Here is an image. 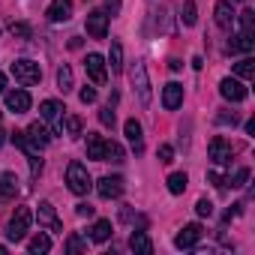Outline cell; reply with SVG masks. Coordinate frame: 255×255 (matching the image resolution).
Masks as SVG:
<instances>
[{"label": "cell", "mask_w": 255, "mask_h": 255, "mask_svg": "<svg viewBox=\"0 0 255 255\" xmlns=\"http://www.w3.org/2000/svg\"><path fill=\"white\" fill-rule=\"evenodd\" d=\"M66 186H69L75 195H87V192H90L93 180H90V174H87V168H84L81 162H69V165H66Z\"/></svg>", "instance_id": "1"}, {"label": "cell", "mask_w": 255, "mask_h": 255, "mask_svg": "<svg viewBox=\"0 0 255 255\" xmlns=\"http://www.w3.org/2000/svg\"><path fill=\"white\" fill-rule=\"evenodd\" d=\"M129 81H132V87H135V93H138V102L147 108V105H150V78H147V66H144L141 60L132 63V69H129Z\"/></svg>", "instance_id": "2"}, {"label": "cell", "mask_w": 255, "mask_h": 255, "mask_svg": "<svg viewBox=\"0 0 255 255\" xmlns=\"http://www.w3.org/2000/svg\"><path fill=\"white\" fill-rule=\"evenodd\" d=\"M30 222H33V213H30V207H15V213H12V219H9V225H6V237L9 240H24V234H27V228H30Z\"/></svg>", "instance_id": "3"}, {"label": "cell", "mask_w": 255, "mask_h": 255, "mask_svg": "<svg viewBox=\"0 0 255 255\" xmlns=\"http://www.w3.org/2000/svg\"><path fill=\"white\" fill-rule=\"evenodd\" d=\"M12 75H15V81L24 84V87H33V84L42 81V69H39V63H33V60H15V63H12Z\"/></svg>", "instance_id": "4"}, {"label": "cell", "mask_w": 255, "mask_h": 255, "mask_svg": "<svg viewBox=\"0 0 255 255\" xmlns=\"http://www.w3.org/2000/svg\"><path fill=\"white\" fill-rule=\"evenodd\" d=\"M63 102H57V99H45L42 105H39V114H42V120L45 123H51V135H60L63 132Z\"/></svg>", "instance_id": "5"}, {"label": "cell", "mask_w": 255, "mask_h": 255, "mask_svg": "<svg viewBox=\"0 0 255 255\" xmlns=\"http://www.w3.org/2000/svg\"><path fill=\"white\" fill-rule=\"evenodd\" d=\"M207 153H210V162H213V165H228V162H231V156H234V147H231L222 135H216V138L210 141Z\"/></svg>", "instance_id": "6"}, {"label": "cell", "mask_w": 255, "mask_h": 255, "mask_svg": "<svg viewBox=\"0 0 255 255\" xmlns=\"http://www.w3.org/2000/svg\"><path fill=\"white\" fill-rule=\"evenodd\" d=\"M204 237V228L198 225V222H189V225H183L180 231H177V237H174V246L177 249H192L198 240Z\"/></svg>", "instance_id": "7"}, {"label": "cell", "mask_w": 255, "mask_h": 255, "mask_svg": "<svg viewBox=\"0 0 255 255\" xmlns=\"http://www.w3.org/2000/svg\"><path fill=\"white\" fill-rule=\"evenodd\" d=\"M219 93H222L228 102H243V99L249 96V87H246L243 81H237V78H222V81H219Z\"/></svg>", "instance_id": "8"}, {"label": "cell", "mask_w": 255, "mask_h": 255, "mask_svg": "<svg viewBox=\"0 0 255 255\" xmlns=\"http://www.w3.org/2000/svg\"><path fill=\"white\" fill-rule=\"evenodd\" d=\"M36 222H39V228H48V231H63V222L57 219V213H54L51 201H39V207H36Z\"/></svg>", "instance_id": "9"}, {"label": "cell", "mask_w": 255, "mask_h": 255, "mask_svg": "<svg viewBox=\"0 0 255 255\" xmlns=\"http://www.w3.org/2000/svg\"><path fill=\"white\" fill-rule=\"evenodd\" d=\"M87 33L93 39H105L108 36V12L105 9H93L87 15Z\"/></svg>", "instance_id": "10"}, {"label": "cell", "mask_w": 255, "mask_h": 255, "mask_svg": "<svg viewBox=\"0 0 255 255\" xmlns=\"http://www.w3.org/2000/svg\"><path fill=\"white\" fill-rule=\"evenodd\" d=\"M96 192H99L102 198H120V195H123V177H120V174L102 177V180L96 183Z\"/></svg>", "instance_id": "11"}, {"label": "cell", "mask_w": 255, "mask_h": 255, "mask_svg": "<svg viewBox=\"0 0 255 255\" xmlns=\"http://www.w3.org/2000/svg\"><path fill=\"white\" fill-rule=\"evenodd\" d=\"M123 132H126V138H129V144H132L135 153H144V132H141V123L135 117H129V120L123 123Z\"/></svg>", "instance_id": "12"}, {"label": "cell", "mask_w": 255, "mask_h": 255, "mask_svg": "<svg viewBox=\"0 0 255 255\" xmlns=\"http://www.w3.org/2000/svg\"><path fill=\"white\" fill-rule=\"evenodd\" d=\"M84 69H87V75L93 78V84H105L108 72H105V60H102L99 54H87V57H84Z\"/></svg>", "instance_id": "13"}, {"label": "cell", "mask_w": 255, "mask_h": 255, "mask_svg": "<svg viewBox=\"0 0 255 255\" xmlns=\"http://www.w3.org/2000/svg\"><path fill=\"white\" fill-rule=\"evenodd\" d=\"M48 21L60 24V21H69L72 18V0H51V6H48Z\"/></svg>", "instance_id": "14"}, {"label": "cell", "mask_w": 255, "mask_h": 255, "mask_svg": "<svg viewBox=\"0 0 255 255\" xmlns=\"http://www.w3.org/2000/svg\"><path fill=\"white\" fill-rule=\"evenodd\" d=\"M213 15H216V27H222V30H231V24H234V18H237L228 0H216Z\"/></svg>", "instance_id": "15"}, {"label": "cell", "mask_w": 255, "mask_h": 255, "mask_svg": "<svg viewBox=\"0 0 255 255\" xmlns=\"http://www.w3.org/2000/svg\"><path fill=\"white\" fill-rule=\"evenodd\" d=\"M24 135H27V138H30V144H33V147H39V150H45V147H48V141H51V132L45 129L39 120L27 126V132H24Z\"/></svg>", "instance_id": "16"}, {"label": "cell", "mask_w": 255, "mask_h": 255, "mask_svg": "<svg viewBox=\"0 0 255 255\" xmlns=\"http://www.w3.org/2000/svg\"><path fill=\"white\" fill-rule=\"evenodd\" d=\"M162 105H165L168 111L180 108V105H183V84H177V81L165 84V90H162Z\"/></svg>", "instance_id": "17"}, {"label": "cell", "mask_w": 255, "mask_h": 255, "mask_svg": "<svg viewBox=\"0 0 255 255\" xmlns=\"http://www.w3.org/2000/svg\"><path fill=\"white\" fill-rule=\"evenodd\" d=\"M6 108H9L12 114H24V111L30 108V93H27V90H9V93H6Z\"/></svg>", "instance_id": "18"}, {"label": "cell", "mask_w": 255, "mask_h": 255, "mask_svg": "<svg viewBox=\"0 0 255 255\" xmlns=\"http://www.w3.org/2000/svg\"><path fill=\"white\" fill-rule=\"evenodd\" d=\"M87 156L96 162H105V138L96 132H87Z\"/></svg>", "instance_id": "19"}, {"label": "cell", "mask_w": 255, "mask_h": 255, "mask_svg": "<svg viewBox=\"0 0 255 255\" xmlns=\"http://www.w3.org/2000/svg\"><path fill=\"white\" fill-rule=\"evenodd\" d=\"M129 249L138 252V255H150V252H153V243H150V237H147L144 231H132V237H129Z\"/></svg>", "instance_id": "20"}, {"label": "cell", "mask_w": 255, "mask_h": 255, "mask_svg": "<svg viewBox=\"0 0 255 255\" xmlns=\"http://www.w3.org/2000/svg\"><path fill=\"white\" fill-rule=\"evenodd\" d=\"M15 192H18V177L15 174H0V198L3 201H9V198H15Z\"/></svg>", "instance_id": "21"}, {"label": "cell", "mask_w": 255, "mask_h": 255, "mask_svg": "<svg viewBox=\"0 0 255 255\" xmlns=\"http://www.w3.org/2000/svg\"><path fill=\"white\" fill-rule=\"evenodd\" d=\"M252 48H255V39H252L249 33H237L234 39H228V51H231V54H237V51L249 54Z\"/></svg>", "instance_id": "22"}, {"label": "cell", "mask_w": 255, "mask_h": 255, "mask_svg": "<svg viewBox=\"0 0 255 255\" xmlns=\"http://www.w3.org/2000/svg\"><path fill=\"white\" fill-rule=\"evenodd\" d=\"M72 84H75V81H72V66L63 63V66L57 69V90H60V93H69Z\"/></svg>", "instance_id": "23"}, {"label": "cell", "mask_w": 255, "mask_h": 255, "mask_svg": "<svg viewBox=\"0 0 255 255\" xmlns=\"http://www.w3.org/2000/svg\"><path fill=\"white\" fill-rule=\"evenodd\" d=\"M186 183H189V177H186L183 171L168 174V192H171V195H183V192H186Z\"/></svg>", "instance_id": "24"}, {"label": "cell", "mask_w": 255, "mask_h": 255, "mask_svg": "<svg viewBox=\"0 0 255 255\" xmlns=\"http://www.w3.org/2000/svg\"><path fill=\"white\" fill-rule=\"evenodd\" d=\"M111 237V222L108 219H99L93 228H90V240H96V243H105Z\"/></svg>", "instance_id": "25"}, {"label": "cell", "mask_w": 255, "mask_h": 255, "mask_svg": "<svg viewBox=\"0 0 255 255\" xmlns=\"http://www.w3.org/2000/svg\"><path fill=\"white\" fill-rule=\"evenodd\" d=\"M48 249H51V237H48V234H36V237H30V243H27V252H30V255L48 252Z\"/></svg>", "instance_id": "26"}, {"label": "cell", "mask_w": 255, "mask_h": 255, "mask_svg": "<svg viewBox=\"0 0 255 255\" xmlns=\"http://www.w3.org/2000/svg\"><path fill=\"white\" fill-rule=\"evenodd\" d=\"M108 63H111V72H120V69H123V45H120V42H111Z\"/></svg>", "instance_id": "27"}, {"label": "cell", "mask_w": 255, "mask_h": 255, "mask_svg": "<svg viewBox=\"0 0 255 255\" xmlns=\"http://www.w3.org/2000/svg\"><path fill=\"white\" fill-rule=\"evenodd\" d=\"M237 18H240V33H249V36H255V12H252V9H243Z\"/></svg>", "instance_id": "28"}, {"label": "cell", "mask_w": 255, "mask_h": 255, "mask_svg": "<svg viewBox=\"0 0 255 255\" xmlns=\"http://www.w3.org/2000/svg\"><path fill=\"white\" fill-rule=\"evenodd\" d=\"M234 72H237L243 81H249V78L255 75V63H252V57H243L240 63H234Z\"/></svg>", "instance_id": "29"}, {"label": "cell", "mask_w": 255, "mask_h": 255, "mask_svg": "<svg viewBox=\"0 0 255 255\" xmlns=\"http://www.w3.org/2000/svg\"><path fill=\"white\" fill-rule=\"evenodd\" d=\"M105 162H123V147L117 141H105Z\"/></svg>", "instance_id": "30"}, {"label": "cell", "mask_w": 255, "mask_h": 255, "mask_svg": "<svg viewBox=\"0 0 255 255\" xmlns=\"http://www.w3.org/2000/svg\"><path fill=\"white\" fill-rule=\"evenodd\" d=\"M180 18H183V24H186V27H192V24L198 21V9H195V0H186V3H183V15H180Z\"/></svg>", "instance_id": "31"}, {"label": "cell", "mask_w": 255, "mask_h": 255, "mask_svg": "<svg viewBox=\"0 0 255 255\" xmlns=\"http://www.w3.org/2000/svg\"><path fill=\"white\" fill-rule=\"evenodd\" d=\"M66 252H87V240L81 237V234H69V240H66Z\"/></svg>", "instance_id": "32"}, {"label": "cell", "mask_w": 255, "mask_h": 255, "mask_svg": "<svg viewBox=\"0 0 255 255\" xmlns=\"http://www.w3.org/2000/svg\"><path fill=\"white\" fill-rule=\"evenodd\" d=\"M9 30H12V36H18V39H30V24H24V21H12L9 24Z\"/></svg>", "instance_id": "33"}, {"label": "cell", "mask_w": 255, "mask_h": 255, "mask_svg": "<svg viewBox=\"0 0 255 255\" xmlns=\"http://www.w3.org/2000/svg\"><path fill=\"white\" fill-rule=\"evenodd\" d=\"M246 180H249V168H246V165H243V168H237L231 177H225V183H231V186H243Z\"/></svg>", "instance_id": "34"}, {"label": "cell", "mask_w": 255, "mask_h": 255, "mask_svg": "<svg viewBox=\"0 0 255 255\" xmlns=\"http://www.w3.org/2000/svg\"><path fill=\"white\" fill-rule=\"evenodd\" d=\"M66 132H69L72 138L81 135V117H78V114H69V117H66Z\"/></svg>", "instance_id": "35"}, {"label": "cell", "mask_w": 255, "mask_h": 255, "mask_svg": "<svg viewBox=\"0 0 255 255\" xmlns=\"http://www.w3.org/2000/svg\"><path fill=\"white\" fill-rule=\"evenodd\" d=\"M195 213H198V216H213V201H207V198H198V204H195Z\"/></svg>", "instance_id": "36"}, {"label": "cell", "mask_w": 255, "mask_h": 255, "mask_svg": "<svg viewBox=\"0 0 255 255\" xmlns=\"http://www.w3.org/2000/svg\"><path fill=\"white\" fill-rule=\"evenodd\" d=\"M78 99L84 102V105H90V102H96V87H81V93H78Z\"/></svg>", "instance_id": "37"}, {"label": "cell", "mask_w": 255, "mask_h": 255, "mask_svg": "<svg viewBox=\"0 0 255 255\" xmlns=\"http://www.w3.org/2000/svg\"><path fill=\"white\" fill-rule=\"evenodd\" d=\"M99 123H102V126H114V111H111V105L99 108Z\"/></svg>", "instance_id": "38"}, {"label": "cell", "mask_w": 255, "mask_h": 255, "mask_svg": "<svg viewBox=\"0 0 255 255\" xmlns=\"http://www.w3.org/2000/svg\"><path fill=\"white\" fill-rule=\"evenodd\" d=\"M171 159H174V147H171V144H162V147H159V162L168 165Z\"/></svg>", "instance_id": "39"}, {"label": "cell", "mask_w": 255, "mask_h": 255, "mask_svg": "<svg viewBox=\"0 0 255 255\" xmlns=\"http://www.w3.org/2000/svg\"><path fill=\"white\" fill-rule=\"evenodd\" d=\"M207 180H210L216 189H225V186H228V183H225V177H222L219 171H210V174H207Z\"/></svg>", "instance_id": "40"}, {"label": "cell", "mask_w": 255, "mask_h": 255, "mask_svg": "<svg viewBox=\"0 0 255 255\" xmlns=\"http://www.w3.org/2000/svg\"><path fill=\"white\" fill-rule=\"evenodd\" d=\"M216 120H219V123H231V126H237V114H234V111H231V114H219Z\"/></svg>", "instance_id": "41"}, {"label": "cell", "mask_w": 255, "mask_h": 255, "mask_svg": "<svg viewBox=\"0 0 255 255\" xmlns=\"http://www.w3.org/2000/svg\"><path fill=\"white\" fill-rule=\"evenodd\" d=\"M75 213H78V216H93V207H90V204H78Z\"/></svg>", "instance_id": "42"}, {"label": "cell", "mask_w": 255, "mask_h": 255, "mask_svg": "<svg viewBox=\"0 0 255 255\" xmlns=\"http://www.w3.org/2000/svg\"><path fill=\"white\" fill-rule=\"evenodd\" d=\"M168 69H171V72H180V69H183V63H180V60H168Z\"/></svg>", "instance_id": "43"}, {"label": "cell", "mask_w": 255, "mask_h": 255, "mask_svg": "<svg viewBox=\"0 0 255 255\" xmlns=\"http://www.w3.org/2000/svg\"><path fill=\"white\" fill-rule=\"evenodd\" d=\"M108 9H111V12H117V9H120V0H108Z\"/></svg>", "instance_id": "44"}, {"label": "cell", "mask_w": 255, "mask_h": 255, "mask_svg": "<svg viewBox=\"0 0 255 255\" xmlns=\"http://www.w3.org/2000/svg\"><path fill=\"white\" fill-rule=\"evenodd\" d=\"M3 90H6V75L0 72V93H3Z\"/></svg>", "instance_id": "45"}, {"label": "cell", "mask_w": 255, "mask_h": 255, "mask_svg": "<svg viewBox=\"0 0 255 255\" xmlns=\"http://www.w3.org/2000/svg\"><path fill=\"white\" fill-rule=\"evenodd\" d=\"M6 141V132H3V126H0V144H3Z\"/></svg>", "instance_id": "46"}, {"label": "cell", "mask_w": 255, "mask_h": 255, "mask_svg": "<svg viewBox=\"0 0 255 255\" xmlns=\"http://www.w3.org/2000/svg\"><path fill=\"white\" fill-rule=\"evenodd\" d=\"M237 3H243V0H237Z\"/></svg>", "instance_id": "47"}]
</instances>
